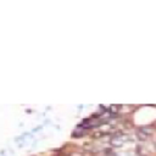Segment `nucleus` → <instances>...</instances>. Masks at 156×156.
I'll list each match as a JSON object with an SVG mask.
<instances>
[{
  "instance_id": "f03ea898",
  "label": "nucleus",
  "mask_w": 156,
  "mask_h": 156,
  "mask_svg": "<svg viewBox=\"0 0 156 156\" xmlns=\"http://www.w3.org/2000/svg\"><path fill=\"white\" fill-rule=\"evenodd\" d=\"M123 140L120 138V137H114V138L111 139V145L112 146H121L123 145Z\"/></svg>"
},
{
  "instance_id": "423d86ee",
  "label": "nucleus",
  "mask_w": 156,
  "mask_h": 156,
  "mask_svg": "<svg viewBox=\"0 0 156 156\" xmlns=\"http://www.w3.org/2000/svg\"><path fill=\"white\" fill-rule=\"evenodd\" d=\"M110 111H111V112H116V111H118V107L115 106V105H112V106H111V109H110Z\"/></svg>"
},
{
  "instance_id": "f257e3e1",
  "label": "nucleus",
  "mask_w": 156,
  "mask_h": 156,
  "mask_svg": "<svg viewBox=\"0 0 156 156\" xmlns=\"http://www.w3.org/2000/svg\"><path fill=\"white\" fill-rule=\"evenodd\" d=\"M99 118H89V120H87L84 122V124L82 126L83 128H94L96 127L98 124H99Z\"/></svg>"
},
{
  "instance_id": "0eeeda50",
  "label": "nucleus",
  "mask_w": 156,
  "mask_h": 156,
  "mask_svg": "<svg viewBox=\"0 0 156 156\" xmlns=\"http://www.w3.org/2000/svg\"><path fill=\"white\" fill-rule=\"evenodd\" d=\"M72 156H82V155H79V154H73Z\"/></svg>"
},
{
  "instance_id": "20e7f679",
  "label": "nucleus",
  "mask_w": 156,
  "mask_h": 156,
  "mask_svg": "<svg viewBox=\"0 0 156 156\" xmlns=\"http://www.w3.org/2000/svg\"><path fill=\"white\" fill-rule=\"evenodd\" d=\"M140 132H143L145 135H149V134H151V133H153V129H151V128H149V127H142V128H140Z\"/></svg>"
},
{
  "instance_id": "7ed1b4c3",
  "label": "nucleus",
  "mask_w": 156,
  "mask_h": 156,
  "mask_svg": "<svg viewBox=\"0 0 156 156\" xmlns=\"http://www.w3.org/2000/svg\"><path fill=\"white\" fill-rule=\"evenodd\" d=\"M84 133H85V132H84V128H83V127L81 126V127H78L77 129H76V131L73 132V134H72V135L77 138V137H82V135L84 134Z\"/></svg>"
},
{
  "instance_id": "39448f33",
  "label": "nucleus",
  "mask_w": 156,
  "mask_h": 156,
  "mask_svg": "<svg viewBox=\"0 0 156 156\" xmlns=\"http://www.w3.org/2000/svg\"><path fill=\"white\" fill-rule=\"evenodd\" d=\"M138 137L142 139V140H146V139H148V135H145L143 132H140V131L138 132Z\"/></svg>"
}]
</instances>
